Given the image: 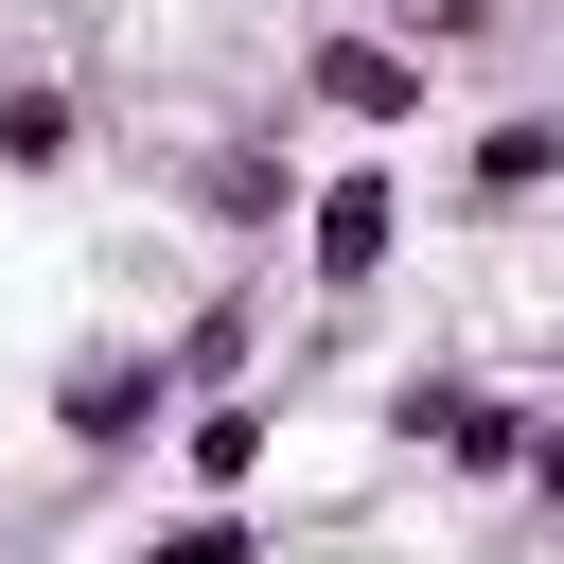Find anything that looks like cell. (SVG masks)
<instances>
[{"label": "cell", "mask_w": 564, "mask_h": 564, "mask_svg": "<svg viewBox=\"0 0 564 564\" xmlns=\"http://www.w3.org/2000/svg\"><path fill=\"white\" fill-rule=\"evenodd\" d=\"M176 405H194V388H176V352H159V335H106V352H70V370H53V441H70L88 476H106V458H141V441H176Z\"/></svg>", "instance_id": "6da1fadb"}, {"label": "cell", "mask_w": 564, "mask_h": 564, "mask_svg": "<svg viewBox=\"0 0 564 564\" xmlns=\"http://www.w3.org/2000/svg\"><path fill=\"white\" fill-rule=\"evenodd\" d=\"M423 88H441V70H423L388 18H317V35H300V106L352 123V141H423Z\"/></svg>", "instance_id": "7a4b0ae2"}, {"label": "cell", "mask_w": 564, "mask_h": 564, "mask_svg": "<svg viewBox=\"0 0 564 564\" xmlns=\"http://www.w3.org/2000/svg\"><path fill=\"white\" fill-rule=\"evenodd\" d=\"M388 264H405V176H388V159L300 176V282H317V300H370Z\"/></svg>", "instance_id": "3957f363"}, {"label": "cell", "mask_w": 564, "mask_h": 564, "mask_svg": "<svg viewBox=\"0 0 564 564\" xmlns=\"http://www.w3.org/2000/svg\"><path fill=\"white\" fill-rule=\"evenodd\" d=\"M388 423H405V441H423L441 476L511 494V476H529V423H546V405H511V388H476V370H405V388H388Z\"/></svg>", "instance_id": "277c9868"}, {"label": "cell", "mask_w": 564, "mask_h": 564, "mask_svg": "<svg viewBox=\"0 0 564 564\" xmlns=\"http://www.w3.org/2000/svg\"><path fill=\"white\" fill-rule=\"evenodd\" d=\"M176 194H194L229 247H282V229H300V159H282V141H194Z\"/></svg>", "instance_id": "5b68a950"}, {"label": "cell", "mask_w": 564, "mask_h": 564, "mask_svg": "<svg viewBox=\"0 0 564 564\" xmlns=\"http://www.w3.org/2000/svg\"><path fill=\"white\" fill-rule=\"evenodd\" d=\"M264 441H282V405H264V388H194V405H176V476H194V511H247Z\"/></svg>", "instance_id": "8992f818"}, {"label": "cell", "mask_w": 564, "mask_h": 564, "mask_svg": "<svg viewBox=\"0 0 564 564\" xmlns=\"http://www.w3.org/2000/svg\"><path fill=\"white\" fill-rule=\"evenodd\" d=\"M458 194H476V212H529V194H564V106H494V123L458 141Z\"/></svg>", "instance_id": "52a82bcc"}, {"label": "cell", "mask_w": 564, "mask_h": 564, "mask_svg": "<svg viewBox=\"0 0 564 564\" xmlns=\"http://www.w3.org/2000/svg\"><path fill=\"white\" fill-rule=\"evenodd\" d=\"M88 159V106H70V70H0V176L35 194V176H70Z\"/></svg>", "instance_id": "ba28073f"}, {"label": "cell", "mask_w": 564, "mask_h": 564, "mask_svg": "<svg viewBox=\"0 0 564 564\" xmlns=\"http://www.w3.org/2000/svg\"><path fill=\"white\" fill-rule=\"evenodd\" d=\"M159 352H176V388H247V282H229V300H194Z\"/></svg>", "instance_id": "9c48e42d"}, {"label": "cell", "mask_w": 564, "mask_h": 564, "mask_svg": "<svg viewBox=\"0 0 564 564\" xmlns=\"http://www.w3.org/2000/svg\"><path fill=\"white\" fill-rule=\"evenodd\" d=\"M123 564H264V529H247V511H176V529H141Z\"/></svg>", "instance_id": "30bf717a"}, {"label": "cell", "mask_w": 564, "mask_h": 564, "mask_svg": "<svg viewBox=\"0 0 564 564\" xmlns=\"http://www.w3.org/2000/svg\"><path fill=\"white\" fill-rule=\"evenodd\" d=\"M388 35L441 70V53H476V35H494V0H388Z\"/></svg>", "instance_id": "8fae6325"}, {"label": "cell", "mask_w": 564, "mask_h": 564, "mask_svg": "<svg viewBox=\"0 0 564 564\" xmlns=\"http://www.w3.org/2000/svg\"><path fill=\"white\" fill-rule=\"evenodd\" d=\"M511 494H529V511H546V529H564V405H546V423H529V476H511Z\"/></svg>", "instance_id": "7c38bea8"}, {"label": "cell", "mask_w": 564, "mask_h": 564, "mask_svg": "<svg viewBox=\"0 0 564 564\" xmlns=\"http://www.w3.org/2000/svg\"><path fill=\"white\" fill-rule=\"evenodd\" d=\"M0 564H18V546H0Z\"/></svg>", "instance_id": "4fadbf2b"}]
</instances>
